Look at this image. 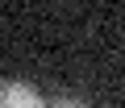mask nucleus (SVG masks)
Here are the masks:
<instances>
[{"label":"nucleus","mask_w":125,"mask_h":108,"mask_svg":"<svg viewBox=\"0 0 125 108\" xmlns=\"http://www.w3.org/2000/svg\"><path fill=\"white\" fill-rule=\"evenodd\" d=\"M0 108H46L42 96L33 91V83L25 79H4L0 83Z\"/></svg>","instance_id":"nucleus-1"},{"label":"nucleus","mask_w":125,"mask_h":108,"mask_svg":"<svg viewBox=\"0 0 125 108\" xmlns=\"http://www.w3.org/2000/svg\"><path fill=\"white\" fill-rule=\"evenodd\" d=\"M50 108H92V104H83V100H58V104H50Z\"/></svg>","instance_id":"nucleus-2"}]
</instances>
